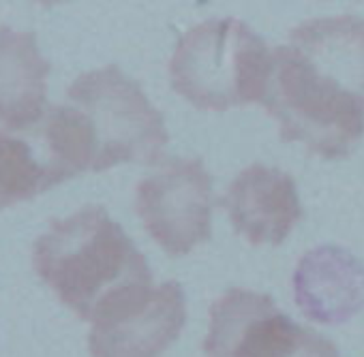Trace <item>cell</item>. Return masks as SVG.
Returning a JSON list of instances; mask_svg holds the SVG:
<instances>
[{"instance_id": "obj_11", "label": "cell", "mask_w": 364, "mask_h": 357, "mask_svg": "<svg viewBox=\"0 0 364 357\" xmlns=\"http://www.w3.org/2000/svg\"><path fill=\"white\" fill-rule=\"evenodd\" d=\"M67 177L46 158H37L31 143L0 131V210L33 199Z\"/></svg>"}, {"instance_id": "obj_1", "label": "cell", "mask_w": 364, "mask_h": 357, "mask_svg": "<svg viewBox=\"0 0 364 357\" xmlns=\"http://www.w3.org/2000/svg\"><path fill=\"white\" fill-rule=\"evenodd\" d=\"M285 141L323 158H343L364 135V20L317 18L272 52L262 99Z\"/></svg>"}, {"instance_id": "obj_6", "label": "cell", "mask_w": 364, "mask_h": 357, "mask_svg": "<svg viewBox=\"0 0 364 357\" xmlns=\"http://www.w3.org/2000/svg\"><path fill=\"white\" fill-rule=\"evenodd\" d=\"M213 177L202 158H171L137 187V214L150 238L182 257L210 238Z\"/></svg>"}, {"instance_id": "obj_3", "label": "cell", "mask_w": 364, "mask_h": 357, "mask_svg": "<svg viewBox=\"0 0 364 357\" xmlns=\"http://www.w3.org/2000/svg\"><path fill=\"white\" fill-rule=\"evenodd\" d=\"M272 52L238 20H210L189 28L169 60L171 88L202 109L223 111L264 99Z\"/></svg>"}, {"instance_id": "obj_7", "label": "cell", "mask_w": 364, "mask_h": 357, "mask_svg": "<svg viewBox=\"0 0 364 357\" xmlns=\"http://www.w3.org/2000/svg\"><path fill=\"white\" fill-rule=\"evenodd\" d=\"M187 319L185 293L178 282L150 287L92 321V357H159Z\"/></svg>"}, {"instance_id": "obj_10", "label": "cell", "mask_w": 364, "mask_h": 357, "mask_svg": "<svg viewBox=\"0 0 364 357\" xmlns=\"http://www.w3.org/2000/svg\"><path fill=\"white\" fill-rule=\"evenodd\" d=\"M50 62L31 31L0 28V122L28 128L43 120Z\"/></svg>"}, {"instance_id": "obj_4", "label": "cell", "mask_w": 364, "mask_h": 357, "mask_svg": "<svg viewBox=\"0 0 364 357\" xmlns=\"http://www.w3.org/2000/svg\"><path fill=\"white\" fill-rule=\"evenodd\" d=\"M67 99L92 135L95 171L120 163H154L161 156L167 143L163 116L141 86L116 65L80 75Z\"/></svg>"}, {"instance_id": "obj_2", "label": "cell", "mask_w": 364, "mask_h": 357, "mask_svg": "<svg viewBox=\"0 0 364 357\" xmlns=\"http://www.w3.org/2000/svg\"><path fill=\"white\" fill-rule=\"evenodd\" d=\"M33 257L37 274L90 323L154 287L144 255L101 206L54 221L35 242Z\"/></svg>"}, {"instance_id": "obj_8", "label": "cell", "mask_w": 364, "mask_h": 357, "mask_svg": "<svg viewBox=\"0 0 364 357\" xmlns=\"http://www.w3.org/2000/svg\"><path fill=\"white\" fill-rule=\"evenodd\" d=\"M225 208L251 244H281L302 219L294 177L268 165H251L234 177Z\"/></svg>"}, {"instance_id": "obj_5", "label": "cell", "mask_w": 364, "mask_h": 357, "mask_svg": "<svg viewBox=\"0 0 364 357\" xmlns=\"http://www.w3.org/2000/svg\"><path fill=\"white\" fill-rule=\"evenodd\" d=\"M208 357H338L319 331L294 323L270 295L230 289L210 310Z\"/></svg>"}, {"instance_id": "obj_9", "label": "cell", "mask_w": 364, "mask_h": 357, "mask_svg": "<svg viewBox=\"0 0 364 357\" xmlns=\"http://www.w3.org/2000/svg\"><path fill=\"white\" fill-rule=\"evenodd\" d=\"M294 295L306 319L343 323L364 306V265L338 246L309 251L294 272Z\"/></svg>"}]
</instances>
